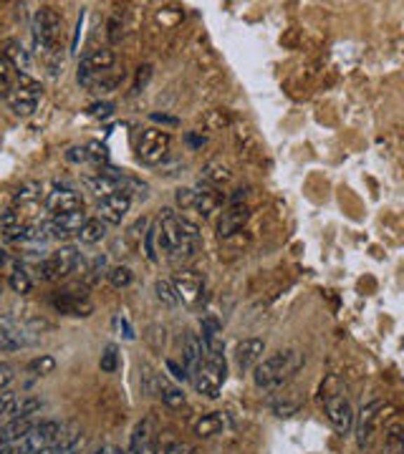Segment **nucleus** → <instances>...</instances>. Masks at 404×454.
Masks as SVG:
<instances>
[{"mask_svg": "<svg viewBox=\"0 0 404 454\" xmlns=\"http://www.w3.org/2000/svg\"><path fill=\"white\" fill-rule=\"evenodd\" d=\"M303 361H306V356H303L301 351H296V348L276 351L252 369V381H255V386L263 391L281 389L285 381H290V378L301 371Z\"/></svg>", "mask_w": 404, "mask_h": 454, "instance_id": "obj_1", "label": "nucleus"}, {"mask_svg": "<svg viewBox=\"0 0 404 454\" xmlns=\"http://www.w3.org/2000/svg\"><path fill=\"white\" fill-rule=\"evenodd\" d=\"M189 378H192V386H195L197 394L208 399H217L220 397V386L225 384L227 378L225 353H205L200 369Z\"/></svg>", "mask_w": 404, "mask_h": 454, "instance_id": "obj_2", "label": "nucleus"}, {"mask_svg": "<svg viewBox=\"0 0 404 454\" xmlns=\"http://www.w3.org/2000/svg\"><path fill=\"white\" fill-rule=\"evenodd\" d=\"M321 401H323V409H326L328 422L334 424L336 432H339V434H351L356 414H354L351 401L344 397V391L341 389L331 391L326 384H323L321 386Z\"/></svg>", "mask_w": 404, "mask_h": 454, "instance_id": "obj_3", "label": "nucleus"}, {"mask_svg": "<svg viewBox=\"0 0 404 454\" xmlns=\"http://www.w3.org/2000/svg\"><path fill=\"white\" fill-rule=\"evenodd\" d=\"M18 83L13 86V91L8 94V106L15 116H31L33 111L38 109V101L43 96V88L41 83L33 78V76H23V74H15Z\"/></svg>", "mask_w": 404, "mask_h": 454, "instance_id": "obj_4", "label": "nucleus"}, {"mask_svg": "<svg viewBox=\"0 0 404 454\" xmlns=\"http://www.w3.org/2000/svg\"><path fill=\"white\" fill-rule=\"evenodd\" d=\"M79 265H81V252L74 245H63L38 263V275L41 280H58V277H66L79 270Z\"/></svg>", "mask_w": 404, "mask_h": 454, "instance_id": "obj_5", "label": "nucleus"}, {"mask_svg": "<svg viewBox=\"0 0 404 454\" xmlns=\"http://www.w3.org/2000/svg\"><path fill=\"white\" fill-rule=\"evenodd\" d=\"M170 134L162 129H144L137 146V157L147 167H159L170 154Z\"/></svg>", "mask_w": 404, "mask_h": 454, "instance_id": "obj_6", "label": "nucleus"}, {"mask_svg": "<svg viewBox=\"0 0 404 454\" xmlns=\"http://www.w3.org/2000/svg\"><path fill=\"white\" fill-rule=\"evenodd\" d=\"M63 424L61 422H53V419H46L41 424H33L28 429V434L20 439V454H36L41 449L50 447L56 441L58 432H61Z\"/></svg>", "mask_w": 404, "mask_h": 454, "instance_id": "obj_7", "label": "nucleus"}, {"mask_svg": "<svg viewBox=\"0 0 404 454\" xmlns=\"http://www.w3.org/2000/svg\"><path fill=\"white\" fill-rule=\"evenodd\" d=\"M170 283L177 293V301H182L184 305H197V303H200L202 290H205V280H202V275L197 270L182 268V270H177L175 275H172Z\"/></svg>", "mask_w": 404, "mask_h": 454, "instance_id": "obj_8", "label": "nucleus"}, {"mask_svg": "<svg viewBox=\"0 0 404 454\" xmlns=\"http://www.w3.org/2000/svg\"><path fill=\"white\" fill-rule=\"evenodd\" d=\"M386 409L384 401H372L361 409L359 419H354V429H356V444L359 447H369L374 432H377L379 422H382V411Z\"/></svg>", "mask_w": 404, "mask_h": 454, "instance_id": "obj_9", "label": "nucleus"}, {"mask_svg": "<svg viewBox=\"0 0 404 454\" xmlns=\"http://www.w3.org/2000/svg\"><path fill=\"white\" fill-rule=\"evenodd\" d=\"M50 308L56 310L61 315H76V318H88V315L94 313V303L88 301L86 296H79V293H56V296L48 298Z\"/></svg>", "mask_w": 404, "mask_h": 454, "instance_id": "obj_10", "label": "nucleus"}, {"mask_svg": "<svg viewBox=\"0 0 404 454\" xmlns=\"http://www.w3.org/2000/svg\"><path fill=\"white\" fill-rule=\"evenodd\" d=\"M129 207H132V197L121 195V192H114V195L99 200L96 212H99L101 222H107V225H121V220L126 217Z\"/></svg>", "mask_w": 404, "mask_h": 454, "instance_id": "obj_11", "label": "nucleus"}, {"mask_svg": "<svg viewBox=\"0 0 404 454\" xmlns=\"http://www.w3.org/2000/svg\"><path fill=\"white\" fill-rule=\"evenodd\" d=\"M46 207L53 214L76 212V209H83V197L74 187H56L46 197Z\"/></svg>", "mask_w": 404, "mask_h": 454, "instance_id": "obj_12", "label": "nucleus"}, {"mask_svg": "<svg viewBox=\"0 0 404 454\" xmlns=\"http://www.w3.org/2000/svg\"><path fill=\"white\" fill-rule=\"evenodd\" d=\"M263 353H265L263 338H243L235 346V364H238L240 371H252L263 361Z\"/></svg>", "mask_w": 404, "mask_h": 454, "instance_id": "obj_13", "label": "nucleus"}, {"mask_svg": "<svg viewBox=\"0 0 404 454\" xmlns=\"http://www.w3.org/2000/svg\"><path fill=\"white\" fill-rule=\"evenodd\" d=\"M86 220H88V217H86V212H83V209L53 214V220H50L48 230H50V235H53V238H71V235H76L79 230H81Z\"/></svg>", "mask_w": 404, "mask_h": 454, "instance_id": "obj_14", "label": "nucleus"}, {"mask_svg": "<svg viewBox=\"0 0 404 454\" xmlns=\"http://www.w3.org/2000/svg\"><path fill=\"white\" fill-rule=\"evenodd\" d=\"M192 189H195V205H192V209H197V214H202V217H213L222 205V195L217 192V187L200 182Z\"/></svg>", "mask_w": 404, "mask_h": 454, "instance_id": "obj_15", "label": "nucleus"}, {"mask_svg": "<svg viewBox=\"0 0 404 454\" xmlns=\"http://www.w3.org/2000/svg\"><path fill=\"white\" fill-rule=\"evenodd\" d=\"M202 328V348L205 353H225V338H222V323L213 315H205L200 321Z\"/></svg>", "mask_w": 404, "mask_h": 454, "instance_id": "obj_16", "label": "nucleus"}, {"mask_svg": "<svg viewBox=\"0 0 404 454\" xmlns=\"http://www.w3.org/2000/svg\"><path fill=\"white\" fill-rule=\"evenodd\" d=\"M230 427H233V419H230L227 411H210V414H205L195 422V434L202 436V439H210L215 434H222Z\"/></svg>", "mask_w": 404, "mask_h": 454, "instance_id": "obj_17", "label": "nucleus"}, {"mask_svg": "<svg viewBox=\"0 0 404 454\" xmlns=\"http://www.w3.org/2000/svg\"><path fill=\"white\" fill-rule=\"evenodd\" d=\"M81 444H83L81 429L76 427V424H63L56 441L50 444V449H53V454H79L81 452Z\"/></svg>", "mask_w": 404, "mask_h": 454, "instance_id": "obj_18", "label": "nucleus"}, {"mask_svg": "<svg viewBox=\"0 0 404 454\" xmlns=\"http://www.w3.org/2000/svg\"><path fill=\"white\" fill-rule=\"evenodd\" d=\"M248 217H250V209H248L245 205H235V207H230L227 212H222L220 222H217L220 238H230V235L240 233V230L245 227Z\"/></svg>", "mask_w": 404, "mask_h": 454, "instance_id": "obj_19", "label": "nucleus"}, {"mask_svg": "<svg viewBox=\"0 0 404 454\" xmlns=\"http://www.w3.org/2000/svg\"><path fill=\"white\" fill-rule=\"evenodd\" d=\"M3 58L15 74L31 76V53L20 46V41H6L3 46Z\"/></svg>", "mask_w": 404, "mask_h": 454, "instance_id": "obj_20", "label": "nucleus"}, {"mask_svg": "<svg viewBox=\"0 0 404 454\" xmlns=\"http://www.w3.org/2000/svg\"><path fill=\"white\" fill-rule=\"evenodd\" d=\"M182 359H184V371L192 376V373L200 369L202 359H205V348H202V340H200V336H197V333H187V336H184Z\"/></svg>", "mask_w": 404, "mask_h": 454, "instance_id": "obj_21", "label": "nucleus"}, {"mask_svg": "<svg viewBox=\"0 0 404 454\" xmlns=\"http://www.w3.org/2000/svg\"><path fill=\"white\" fill-rule=\"evenodd\" d=\"M43 406V401L36 397H25V399H13L11 406L6 409V419L13 422V419H33V414H38Z\"/></svg>", "mask_w": 404, "mask_h": 454, "instance_id": "obj_22", "label": "nucleus"}, {"mask_svg": "<svg viewBox=\"0 0 404 454\" xmlns=\"http://www.w3.org/2000/svg\"><path fill=\"white\" fill-rule=\"evenodd\" d=\"M114 63H116V56H114L112 48H96L81 58V69L91 71V74H104V71L112 69Z\"/></svg>", "mask_w": 404, "mask_h": 454, "instance_id": "obj_23", "label": "nucleus"}, {"mask_svg": "<svg viewBox=\"0 0 404 454\" xmlns=\"http://www.w3.org/2000/svg\"><path fill=\"white\" fill-rule=\"evenodd\" d=\"M81 182H83V187H86L88 192H94L99 200L114 195V192H119V182H116L114 177L104 174V172H99V174H86Z\"/></svg>", "mask_w": 404, "mask_h": 454, "instance_id": "obj_24", "label": "nucleus"}, {"mask_svg": "<svg viewBox=\"0 0 404 454\" xmlns=\"http://www.w3.org/2000/svg\"><path fill=\"white\" fill-rule=\"evenodd\" d=\"M157 394H159V399L170 406V409H180V406H184V401H187L182 394V389L175 384H170L164 376H157Z\"/></svg>", "mask_w": 404, "mask_h": 454, "instance_id": "obj_25", "label": "nucleus"}, {"mask_svg": "<svg viewBox=\"0 0 404 454\" xmlns=\"http://www.w3.org/2000/svg\"><path fill=\"white\" fill-rule=\"evenodd\" d=\"M107 222H101L99 217L96 220H86L83 222V227L79 230V240H81L83 245H94V242H101V240L107 238Z\"/></svg>", "mask_w": 404, "mask_h": 454, "instance_id": "obj_26", "label": "nucleus"}, {"mask_svg": "<svg viewBox=\"0 0 404 454\" xmlns=\"http://www.w3.org/2000/svg\"><path fill=\"white\" fill-rule=\"evenodd\" d=\"M230 177H233V172L220 162H210L202 167V182L213 184V187H220V184L230 182Z\"/></svg>", "mask_w": 404, "mask_h": 454, "instance_id": "obj_27", "label": "nucleus"}, {"mask_svg": "<svg viewBox=\"0 0 404 454\" xmlns=\"http://www.w3.org/2000/svg\"><path fill=\"white\" fill-rule=\"evenodd\" d=\"M107 280H109V285L116 290L129 288L134 280V273H132V268H126V265H114V268L107 270Z\"/></svg>", "mask_w": 404, "mask_h": 454, "instance_id": "obj_28", "label": "nucleus"}, {"mask_svg": "<svg viewBox=\"0 0 404 454\" xmlns=\"http://www.w3.org/2000/svg\"><path fill=\"white\" fill-rule=\"evenodd\" d=\"M8 285H11L13 293H18V296H28L33 290V280L31 275L23 270V268H15V270L8 275Z\"/></svg>", "mask_w": 404, "mask_h": 454, "instance_id": "obj_29", "label": "nucleus"}, {"mask_svg": "<svg viewBox=\"0 0 404 454\" xmlns=\"http://www.w3.org/2000/svg\"><path fill=\"white\" fill-rule=\"evenodd\" d=\"M28 371L36 373V376H48V373L56 371V359L48 356V353H41V356H36V359L28 364Z\"/></svg>", "mask_w": 404, "mask_h": 454, "instance_id": "obj_30", "label": "nucleus"}, {"mask_svg": "<svg viewBox=\"0 0 404 454\" xmlns=\"http://www.w3.org/2000/svg\"><path fill=\"white\" fill-rule=\"evenodd\" d=\"M154 293H157V301L162 303V305H167V308H175L177 303H180L170 280H162V277H159L157 283H154Z\"/></svg>", "mask_w": 404, "mask_h": 454, "instance_id": "obj_31", "label": "nucleus"}, {"mask_svg": "<svg viewBox=\"0 0 404 454\" xmlns=\"http://www.w3.org/2000/svg\"><path fill=\"white\" fill-rule=\"evenodd\" d=\"M38 195H41V184H38V182H25V184H20V187L15 189V202H18V205H25V202L38 200Z\"/></svg>", "mask_w": 404, "mask_h": 454, "instance_id": "obj_32", "label": "nucleus"}, {"mask_svg": "<svg viewBox=\"0 0 404 454\" xmlns=\"http://www.w3.org/2000/svg\"><path fill=\"white\" fill-rule=\"evenodd\" d=\"M99 366H101V371H104V373H114V371H116V366H119V353H116V346H107V348H104Z\"/></svg>", "mask_w": 404, "mask_h": 454, "instance_id": "obj_33", "label": "nucleus"}, {"mask_svg": "<svg viewBox=\"0 0 404 454\" xmlns=\"http://www.w3.org/2000/svg\"><path fill=\"white\" fill-rule=\"evenodd\" d=\"M13 86H15V78L11 74V66L6 61H0V99H8Z\"/></svg>", "mask_w": 404, "mask_h": 454, "instance_id": "obj_34", "label": "nucleus"}, {"mask_svg": "<svg viewBox=\"0 0 404 454\" xmlns=\"http://www.w3.org/2000/svg\"><path fill=\"white\" fill-rule=\"evenodd\" d=\"M142 242H144V255L154 263L157 260V247H154V242H157V225H149L147 227L144 238H142Z\"/></svg>", "mask_w": 404, "mask_h": 454, "instance_id": "obj_35", "label": "nucleus"}, {"mask_svg": "<svg viewBox=\"0 0 404 454\" xmlns=\"http://www.w3.org/2000/svg\"><path fill=\"white\" fill-rule=\"evenodd\" d=\"M175 200H177V205H180L182 209H192V205H195V189H192V187L177 189Z\"/></svg>", "mask_w": 404, "mask_h": 454, "instance_id": "obj_36", "label": "nucleus"}, {"mask_svg": "<svg viewBox=\"0 0 404 454\" xmlns=\"http://www.w3.org/2000/svg\"><path fill=\"white\" fill-rule=\"evenodd\" d=\"M164 366H167V371L172 373V378H175V381H182V384H184V381H189V373L184 371V366H180L177 361L167 359V361H164Z\"/></svg>", "mask_w": 404, "mask_h": 454, "instance_id": "obj_37", "label": "nucleus"}, {"mask_svg": "<svg viewBox=\"0 0 404 454\" xmlns=\"http://www.w3.org/2000/svg\"><path fill=\"white\" fill-rule=\"evenodd\" d=\"M112 111H114L112 101H104V104H91V106H88V114H91V116H96V119H107V116H112Z\"/></svg>", "mask_w": 404, "mask_h": 454, "instance_id": "obj_38", "label": "nucleus"}, {"mask_svg": "<svg viewBox=\"0 0 404 454\" xmlns=\"http://www.w3.org/2000/svg\"><path fill=\"white\" fill-rule=\"evenodd\" d=\"M86 159H94V162H104L107 159V146L99 144V142H91L86 146Z\"/></svg>", "mask_w": 404, "mask_h": 454, "instance_id": "obj_39", "label": "nucleus"}, {"mask_svg": "<svg viewBox=\"0 0 404 454\" xmlns=\"http://www.w3.org/2000/svg\"><path fill=\"white\" fill-rule=\"evenodd\" d=\"M149 78H152V66H142V69L137 71V81H134V88H132L134 94H139V91L149 83Z\"/></svg>", "mask_w": 404, "mask_h": 454, "instance_id": "obj_40", "label": "nucleus"}, {"mask_svg": "<svg viewBox=\"0 0 404 454\" xmlns=\"http://www.w3.org/2000/svg\"><path fill=\"white\" fill-rule=\"evenodd\" d=\"M20 225V214L15 209H6V212H0V227L8 230V227H15Z\"/></svg>", "mask_w": 404, "mask_h": 454, "instance_id": "obj_41", "label": "nucleus"}, {"mask_svg": "<svg viewBox=\"0 0 404 454\" xmlns=\"http://www.w3.org/2000/svg\"><path fill=\"white\" fill-rule=\"evenodd\" d=\"M13 378H15V369L11 364H0V391L8 389Z\"/></svg>", "mask_w": 404, "mask_h": 454, "instance_id": "obj_42", "label": "nucleus"}, {"mask_svg": "<svg viewBox=\"0 0 404 454\" xmlns=\"http://www.w3.org/2000/svg\"><path fill=\"white\" fill-rule=\"evenodd\" d=\"M107 270V258H104V255H101V258H94V263H91V268H88V277H91V280H96V277L101 275V273Z\"/></svg>", "mask_w": 404, "mask_h": 454, "instance_id": "obj_43", "label": "nucleus"}, {"mask_svg": "<svg viewBox=\"0 0 404 454\" xmlns=\"http://www.w3.org/2000/svg\"><path fill=\"white\" fill-rule=\"evenodd\" d=\"M13 399H15V394H13V391H8V389L0 391V416L6 414V409H8V406H11Z\"/></svg>", "mask_w": 404, "mask_h": 454, "instance_id": "obj_44", "label": "nucleus"}, {"mask_svg": "<svg viewBox=\"0 0 404 454\" xmlns=\"http://www.w3.org/2000/svg\"><path fill=\"white\" fill-rule=\"evenodd\" d=\"M66 159H69V162H86V149L74 146V149L66 151Z\"/></svg>", "mask_w": 404, "mask_h": 454, "instance_id": "obj_45", "label": "nucleus"}, {"mask_svg": "<svg viewBox=\"0 0 404 454\" xmlns=\"http://www.w3.org/2000/svg\"><path fill=\"white\" fill-rule=\"evenodd\" d=\"M298 411V404H278L276 406V414L278 416H290Z\"/></svg>", "mask_w": 404, "mask_h": 454, "instance_id": "obj_46", "label": "nucleus"}, {"mask_svg": "<svg viewBox=\"0 0 404 454\" xmlns=\"http://www.w3.org/2000/svg\"><path fill=\"white\" fill-rule=\"evenodd\" d=\"M152 121H157V124H170V126L180 124V119H175V116H164V114H152Z\"/></svg>", "mask_w": 404, "mask_h": 454, "instance_id": "obj_47", "label": "nucleus"}, {"mask_svg": "<svg viewBox=\"0 0 404 454\" xmlns=\"http://www.w3.org/2000/svg\"><path fill=\"white\" fill-rule=\"evenodd\" d=\"M147 217H142V220H137V225L132 227V235L134 238H144V233H147Z\"/></svg>", "mask_w": 404, "mask_h": 454, "instance_id": "obj_48", "label": "nucleus"}, {"mask_svg": "<svg viewBox=\"0 0 404 454\" xmlns=\"http://www.w3.org/2000/svg\"><path fill=\"white\" fill-rule=\"evenodd\" d=\"M164 454H192V447L189 444H175V447H170Z\"/></svg>", "mask_w": 404, "mask_h": 454, "instance_id": "obj_49", "label": "nucleus"}, {"mask_svg": "<svg viewBox=\"0 0 404 454\" xmlns=\"http://www.w3.org/2000/svg\"><path fill=\"white\" fill-rule=\"evenodd\" d=\"M187 142H189V144H202V142H205V139H197V137H187Z\"/></svg>", "mask_w": 404, "mask_h": 454, "instance_id": "obj_50", "label": "nucleus"}, {"mask_svg": "<svg viewBox=\"0 0 404 454\" xmlns=\"http://www.w3.org/2000/svg\"><path fill=\"white\" fill-rule=\"evenodd\" d=\"M6 260H8V255H6V252H3V250H0V265L6 263Z\"/></svg>", "mask_w": 404, "mask_h": 454, "instance_id": "obj_51", "label": "nucleus"}, {"mask_svg": "<svg viewBox=\"0 0 404 454\" xmlns=\"http://www.w3.org/2000/svg\"><path fill=\"white\" fill-rule=\"evenodd\" d=\"M0 296H3V283H0Z\"/></svg>", "mask_w": 404, "mask_h": 454, "instance_id": "obj_52", "label": "nucleus"}, {"mask_svg": "<svg viewBox=\"0 0 404 454\" xmlns=\"http://www.w3.org/2000/svg\"><path fill=\"white\" fill-rule=\"evenodd\" d=\"M94 454H101V449H99V452H94Z\"/></svg>", "mask_w": 404, "mask_h": 454, "instance_id": "obj_53", "label": "nucleus"}]
</instances>
